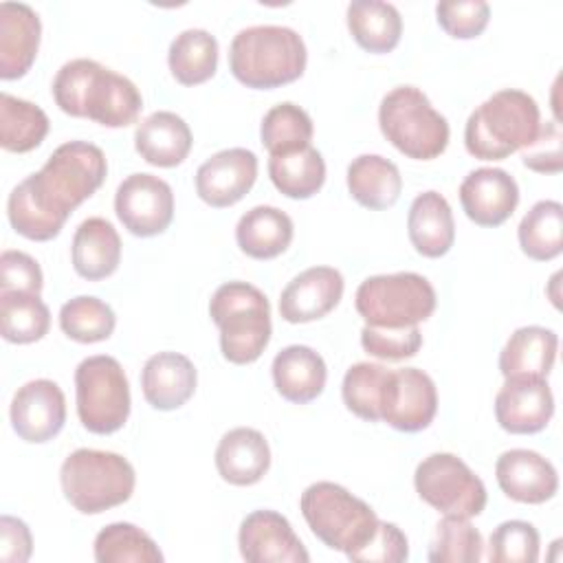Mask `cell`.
<instances>
[{
  "mask_svg": "<svg viewBox=\"0 0 563 563\" xmlns=\"http://www.w3.org/2000/svg\"><path fill=\"white\" fill-rule=\"evenodd\" d=\"M271 372L279 396L295 405L319 398L328 380L323 356L308 345H288L277 352Z\"/></svg>",
  "mask_w": 563,
  "mask_h": 563,
  "instance_id": "obj_24",
  "label": "cell"
},
{
  "mask_svg": "<svg viewBox=\"0 0 563 563\" xmlns=\"http://www.w3.org/2000/svg\"><path fill=\"white\" fill-rule=\"evenodd\" d=\"M361 345L369 356L383 361H405L422 347V332L418 325L407 328H374L363 325Z\"/></svg>",
  "mask_w": 563,
  "mask_h": 563,
  "instance_id": "obj_43",
  "label": "cell"
},
{
  "mask_svg": "<svg viewBox=\"0 0 563 563\" xmlns=\"http://www.w3.org/2000/svg\"><path fill=\"white\" fill-rule=\"evenodd\" d=\"M347 29L363 51L383 55L398 46L402 18L389 2L354 0L347 4Z\"/></svg>",
  "mask_w": 563,
  "mask_h": 563,
  "instance_id": "obj_31",
  "label": "cell"
},
{
  "mask_svg": "<svg viewBox=\"0 0 563 563\" xmlns=\"http://www.w3.org/2000/svg\"><path fill=\"white\" fill-rule=\"evenodd\" d=\"M51 328L48 306L35 292L0 290V334L9 343L26 345L44 339Z\"/></svg>",
  "mask_w": 563,
  "mask_h": 563,
  "instance_id": "obj_34",
  "label": "cell"
},
{
  "mask_svg": "<svg viewBox=\"0 0 563 563\" xmlns=\"http://www.w3.org/2000/svg\"><path fill=\"white\" fill-rule=\"evenodd\" d=\"M438 411L433 378L418 367L391 369L380 400V420L396 431L418 433L427 429Z\"/></svg>",
  "mask_w": 563,
  "mask_h": 563,
  "instance_id": "obj_13",
  "label": "cell"
},
{
  "mask_svg": "<svg viewBox=\"0 0 563 563\" xmlns=\"http://www.w3.org/2000/svg\"><path fill=\"white\" fill-rule=\"evenodd\" d=\"M517 238L523 255L550 262L563 251V207L556 200H539L521 218Z\"/></svg>",
  "mask_w": 563,
  "mask_h": 563,
  "instance_id": "obj_35",
  "label": "cell"
},
{
  "mask_svg": "<svg viewBox=\"0 0 563 563\" xmlns=\"http://www.w3.org/2000/svg\"><path fill=\"white\" fill-rule=\"evenodd\" d=\"M59 484L66 501L75 510L84 515H99L132 497L136 473L119 453L77 449L62 462Z\"/></svg>",
  "mask_w": 563,
  "mask_h": 563,
  "instance_id": "obj_6",
  "label": "cell"
},
{
  "mask_svg": "<svg viewBox=\"0 0 563 563\" xmlns=\"http://www.w3.org/2000/svg\"><path fill=\"white\" fill-rule=\"evenodd\" d=\"M295 235L292 220L286 211L257 205L249 209L235 227V242L240 251L253 260H273L282 255Z\"/></svg>",
  "mask_w": 563,
  "mask_h": 563,
  "instance_id": "obj_29",
  "label": "cell"
},
{
  "mask_svg": "<svg viewBox=\"0 0 563 563\" xmlns=\"http://www.w3.org/2000/svg\"><path fill=\"white\" fill-rule=\"evenodd\" d=\"M389 367L380 365V363H356L352 365L345 376H343V385H341V396L345 407L369 422H378L380 420V400H383V391H385V383L389 376Z\"/></svg>",
  "mask_w": 563,
  "mask_h": 563,
  "instance_id": "obj_40",
  "label": "cell"
},
{
  "mask_svg": "<svg viewBox=\"0 0 563 563\" xmlns=\"http://www.w3.org/2000/svg\"><path fill=\"white\" fill-rule=\"evenodd\" d=\"M521 163L537 174H559L563 167V134L556 121L541 125L539 136L523 150Z\"/></svg>",
  "mask_w": 563,
  "mask_h": 563,
  "instance_id": "obj_46",
  "label": "cell"
},
{
  "mask_svg": "<svg viewBox=\"0 0 563 563\" xmlns=\"http://www.w3.org/2000/svg\"><path fill=\"white\" fill-rule=\"evenodd\" d=\"M46 112L9 92L0 95V145L7 152L24 154L35 150L48 134Z\"/></svg>",
  "mask_w": 563,
  "mask_h": 563,
  "instance_id": "obj_36",
  "label": "cell"
},
{
  "mask_svg": "<svg viewBox=\"0 0 563 563\" xmlns=\"http://www.w3.org/2000/svg\"><path fill=\"white\" fill-rule=\"evenodd\" d=\"M541 130L537 101L517 88L497 90L479 103L464 128L466 152L479 161H504L534 143Z\"/></svg>",
  "mask_w": 563,
  "mask_h": 563,
  "instance_id": "obj_4",
  "label": "cell"
},
{
  "mask_svg": "<svg viewBox=\"0 0 563 563\" xmlns=\"http://www.w3.org/2000/svg\"><path fill=\"white\" fill-rule=\"evenodd\" d=\"M559 336L543 325L517 328L499 352V372L504 378L534 376L545 378L556 361Z\"/></svg>",
  "mask_w": 563,
  "mask_h": 563,
  "instance_id": "obj_28",
  "label": "cell"
},
{
  "mask_svg": "<svg viewBox=\"0 0 563 563\" xmlns=\"http://www.w3.org/2000/svg\"><path fill=\"white\" fill-rule=\"evenodd\" d=\"M343 275L332 266H312L292 277L279 297V314L288 323H310L332 312L343 297Z\"/></svg>",
  "mask_w": 563,
  "mask_h": 563,
  "instance_id": "obj_19",
  "label": "cell"
},
{
  "mask_svg": "<svg viewBox=\"0 0 563 563\" xmlns=\"http://www.w3.org/2000/svg\"><path fill=\"white\" fill-rule=\"evenodd\" d=\"M312 134H314V125L310 114L290 101L273 106L264 114L260 125L262 145L268 150L271 156L288 154L310 145Z\"/></svg>",
  "mask_w": 563,
  "mask_h": 563,
  "instance_id": "obj_38",
  "label": "cell"
},
{
  "mask_svg": "<svg viewBox=\"0 0 563 563\" xmlns=\"http://www.w3.org/2000/svg\"><path fill=\"white\" fill-rule=\"evenodd\" d=\"M407 233L413 249L424 257H442L455 242V222L446 198L433 189L413 198L407 216Z\"/></svg>",
  "mask_w": 563,
  "mask_h": 563,
  "instance_id": "obj_26",
  "label": "cell"
},
{
  "mask_svg": "<svg viewBox=\"0 0 563 563\" xmlns=\"http://www.w3.org/2000/svg\"><path fill=\"white\" fill-rule=\"evenodd\" d=\"M268 176L279 194L292 200L312 198L325 183V161L312 145L271 156Z\"/></svg>",
  "mask_w": 563,
  "mask_h": 563,
  "instance_id": "obj_32",
  "label": "cell"
},
{
  "mask_svg": "<svg viewBox=\"0 0 563 563\" xmlns=\"http://www.w3.org/2000/svg\"><path fill=\"white\" fill-rule=\"evenodd\" d=\"M42 24L24 2H0V77L11 81L29 73L37 57Z\"/></svg>",
  "mask_w": 563,
  "mask_h": 563,
  "instance_id": "obj_21",
  "label": "cell"
},
{
  "mask_svg": "<svg viewBox=\"0 0 563 563\" xmlns=\"http://www.w3.org/2000/svg\"><path fill=\"white\" fill-rule=\"evenodd\" d=\"M271 466L266 438L251 427H235L222 435L216 449V468L233 486L257 484Z\"/></svg>",
  "mask_w": 563,
  "mask_h": 563,
  "instance_id": "obj_23",
  "label": "cell"
},
{
  "mask_svg": "<svg viewBox=\"0 0 563 563\" xmlns=\"http://www.w3.org/2000/svg\"><path fill=\"white\" fill-rule=\"evenodd\" d=\"M383 136L407 158L433 161L449 145V123L416 86L389 90L378 106Z\"/></svg>",
  "mask_w": 563,
  "mask_h": 563,
  "instance_id": "obj_8",
  "label": "cell"
},
{
  "mask_svg": "<svg viewBox=\"0 0 563 563\" xmlns=\"http://www.w3.org/2000/svg\"><path fill=\"white\" fill-rule=\"evenodd\" d=\"M240 554L249 563H308L310 554L290 521L275 510H253L240 523Z\"/></svg>",
  "mask_w": 563,
  "mask_h": 563,
  "instance_id": "obj_15",
  "label": "cell"
},
{
  "mask_svg": "<svg viewBox=\"0 0 563 563\" xmlns=\"http://www.w3.org/2000/svg\"><path fill=\"white\" fill-rule=\"evenodd\" d=\"M44 286L40 264L22 251H2L0 255V290L35 292L40 295Z\"/></svg>",
  "mask_w": 563,
  "mask_h": 563,
  "instance_id": "obj_47",
  "label": "cell"
},
{
  "mask_svg": "<svg viewBox=\"0 0 563 563\" xmlns=\"http://www.w3.org/2000/svg\"><path fill=\"white\" fill-rule=\"evenodd\" d=\"M541 539L530 521L510 519L499 523L488 539L490 563H537Z\"/></svg>",
  "mask_w": 563,
  "mask_h": 563,
  "instance_id": "obj_42",
  "label": "cell"
},
{
  "mask_svg": "<svg viewBox=\"0 0 563 563\" xmlns=\"http://www.w3.org/2000/svg\"><path fill=\"white\" fill-rule=\"evenodd\" d=\"M347 559L356 563H402L409 559V541L396 523L378 521L372 539Z\"/></svg>",
  "mask_w": 563,
  "mask_h": 563,
  "instance_id": "obj_45",
  "label": "cell"
},
{
  "mask_svg": "<svg viewBox=\"0 0 563 563\" xmlns=\"http://www.w3.org/2000/svg\"><path fill=\"white\" fill-rule=\"evenodd\" d=\"M554 416V396L545 378H506L495 396L497 424L515 435L539 433Z\"/></svg>",
  "mask_w": 563,
  "mask_h": 563,
  "instance_id": "obj_17",
  "label": "cell"
},
{
  "mask_svg": "<svg viewBox=\"0 0 563 563\" xmlns=\"http://www.w3.org/2000/svg\"><path fill=\"white\" fill-rule=\"evenodd\" d=\"M33 539L29 526L11 515L0 517V559L4 563H24L31 559Z\"/></svg>",
  "mask_w": 563,
  "mask_h": 563,
  "instance_id": "obj_48",
  "label": "cell"
},
{
  "mask_svg": "<svg viewBox=\"0 0 563 563\" xmlns=\"http://www.w3.org/2000/svg\"><path fill=\"white\" fill-rule=\"evenodd\" d=\"M108 161L88 141L62 143L40 172L26 176L7 200V216L15 233L46 242L59 235L68 216L106 180Z\"/></svg>",
  "mask_w": 563,
  "mask_h": 563,
  "instance_id": "obj_1",
  "label": "cell"
},
{
  "mask_svg": "<svg viewBox=\"0 0 563 563\" xmlns=\"http://www.w3.org/2000/svg\"><path fill=\"white\" fill-rule=\"evenodd\" d=\"M9 418L20 440L31 444H44L64 429V391L55 380L48 378L29 380L13 394Z\"/></svg>",
  "mask_w": 563,
  "mask_h": 563,
  "instance_id": "obj_14",
  "label": "cell"
},
{
  "mask_svg": "<svg viewBox=\"0 0 563 563\" xmlns=\"http://www.w3.org/2000/svg\"><path fill=\"white\" fill-rule=\"evenodd\" d=\"M495 477L501 493L519 504H545L559 490L554 464L530 449L504 451L497 457Z\"/></svg>",
  "mask_w": 563,
  "mask_h": 563,
  "instance_id": "obj_20",
  "label": "cell"
},
{
  "mask_svg": "<svg viewBox=\"0 0 563 563\" xmlns=\"http://www.w3.org/2000/svg\"><path fill=\"white\" fill-rule=\"evenodd\" d=\"M350 196L365 209L383 211L396 205L402 191V176L396 163L380 154H361L347 165Z\"/></svg>",
  "mask_w": 563,
  "mask_h": 563,
  "instance_id": "obj_30",
  "label": "cell"
},
{
  "mask_svg": "<svg viewBox=\"0 0 563 563\" xmlns=\"http://www.w3.org/2000/svg\"><path fill=\"white\" fill-rule=\"evenodd\" d=\"M435 303L431 282L411 271L372 275L361 282L354 295L356 312L365 325L374 328L418 325L433 314Z\"/></svg>",
  "mask_w": 563,
  "mask_h": 563,
  "instance_id": "obj_9",
  "label": "cell"
},
{
  "mask_svg": "<svg viewBox=\"0 0 563 563\" xmlns=\"http://www.w3.org/2000/svg\"><path fill=\"white\" fill-rule=\"evenodd\" d=\"M167 64L178 84H205L218 68V40L205 29H185L172 40Z\"/></svg>",
  "mask_w": 563,
  "mask_h": 563,
  "instance_id": "obj_33",
  "label": "cell"
},
{
  "mask_svg": "<svg viewBox=\"0 0 563 563\" xmlns=\"http://www.w3.org/2000/svg\"><path fill=\"white\" fill-rule=\"evenodd\" d=\"M299 508L312 534L345 556L361 550L380 521L369 504L334 482L310 484L301 493Z\"/></svg>",
  "mask_w": 563,
  "mask_h": 563,
  "instance_id": "obj_7",
  "label": "cell"
},
{
  "mask_svg": "<svg viewBox=\"0 0 563 563\" xmlns=\"http://www.w3.org/2000/svg\"><path fill=\"white\" fill-rule=\"evenodd\" d=\"M484 541L479 530L466 517L444 515L429 545L431 563H475L484 554Z\"/></svg>",
  "mask_w": 563,
  "mask_h": 563,
  "instance_id": "obj_41",
  "label": "cell"
},
{
  "mask_svg": "<svg viewBox=\"0 0 563 563\" xmlns=\"http://www.w3.org/2000/svg\"><path fill=\"white\" fill-rule=\"evenodd\" d=\"M95 561L99 563H161L163 552L154 539L134 523L117 521L95 537Z\"/></svg>",
  "mask_w": 563,
  "mask_h": 563,
  "instance_id": "obj_37",
  "label": "cell"
},
{
  "mask_svg": "<svg viewBox=\"0 0 563 563\" xmlns=\"http://www.w3.org/2000/svg\"><path fill=\"white\" fill-rule=\"evenodd\" d=\"M70 257L79 277L88 282L106 279L119 268L121 238L106 218H86L73 235Z\"/></svg>",
  "mask_w": 563,
  "mask_h": 563,
  "instance_id": "obj_27",
  "label": "cell"
},
{
  "mask_svg": "<svg viewBox=\"0 0 563 563\" xmlns=\"http://www.w3.org/2000/svg\"><path fill=\"white\" fill-rule=\"evenodd\" d=\"M196 383V367L180 352H158L145 361L141 372L143 396L158 411L183 407L194 396Z\"/></svg>",
  "mask_w": 563,
  "mask_h": 563,
  "instance_id": "obj_22",
  "label": "cell"
},
{
  "mask_svg": "<svg viewBox=\"0 0 563 563\" xmlns=\"http://www.w3.org/2000/svg\"><path fill=\"white\" fill-rule=\"evenodd\" d=\"M114 213L136 238L158 235L174 220V191L154 174H130L117 187Z\"/></svg>",
  "mask_w": 563,
  "mask_h": 563,
  "instance_id": "obj_12",
  "label": "cell"
},
{
  "mask_svg": "<svg viewBox=\"0 0 563 563\" xmlns=\"http://www.w3.org/2000/svg\"><path fill=\"white\" fill-rule=\"evenodd\" d=\"M257 180V156L246 147H229L209 156L196 172V194L213 209L240 202Z\"/></svg>",
  "mask_w": 563,
  "mask_h": 563,
  "instance_id": "obj_16",
  "label": "cell"
},
{
  "mask_svg": "<svg viewBox=\"0 0 563 563\" xmlns=\"http://www.w3.org/2000/svg\"><path fill=\"white\" fill-rule=\"evenodd\" d=\"M209 317L220 330V352L233 365H249L271 341V303L249 282H227L209 301Z\"/></svg>",
  "mask_w": 563,
  "mask_h": 563,
  "instance_id": "obj_5",
  "label": "cell"
},
{
  "mask_svg": "<svg viewBox=\"0 0 563 563\" xmlns=\"http://www.w3.org/2000/svg\"><path fill=\"white\" fill-rule=\"evenodd\" d=\"M466 218L479 227L504 224L519 205L517 180L499 167L473 169L460 185Z\"/></svg>",
  "mask_w": 563,
  "mask_h": 563,
  "instance_id": "obj_18",
  "label": "cell"
},
{
  "mask_svg": "<svg viewBox=\"0 0 563 563\" xmlns=\"http://www.w3.org/2000/svg\"><path fill=\"white\" fill-rule=\"evenodd\" d=\"M438 24L455 40L477 37L490 20V7L484 0H457L435 4Z\"/></svg>",
  "mask_w": 563,
  "mask_h": 563,
  "instance_id": "obj_44",
  "label": "cell"
},
{
  "mask_svg": "<svg viewBox=\"0 0 563 563\" xmlns=\"http://www.w3.org/2000/svg\"><path fill=\"white\" fill-rule=\"evenodd\" d=\"M114 310L92 295L73 297L59 308V328L77 343L106 341L114 332Z\"/></svg>",
  "mask_w": 563,
  "mask_h": 563,
  "instance_id": "obj_39",
  "label": "cell"
},
{
  "mask_svg": "<svg viewBox=\"0 0 563 563\" xmlns=\"http://www.w3.org/2000/svg\"><path fill=\"white\" fill-rule=\"evenodd\" d=\"M308 62L301 35L290 26L257 24L242 29L229 48V68L246 88L271 90L297 81Z\"/></svg>",
  "mask_w": 563,
  "mask_h": 563,
  "instance_id": "obj_3",
  "label": "cell"
},
{
  "mask_svg": "<svg viewBox=\"0 0 563 563\" xmlns=\"http://www.w3.org/2000/svg\"><path fill=\"white\" fill-rule=\"evenodd\" d=\"M191 130L183 117L169 110L152 112L136 125L134 147L154 167H176L191 152Z\"/></svg>",
  "mask_w": 563,
  "mask_h": 563,
  "instance_id": "obj_25",
  "label": "cell"
},
{
  "mask_svg": "<svg viewBox=\"0 0 563 563\" xmlns=\"http://www.w3.org/2000/svg\"><path fill=\"white\" fill-rule=\"evenodd\" d=\"M79 422L97 435L119 431L130 416V383L114 356L84 358L75 369Z\"/></svg>",
  "mask_w": 563,
  "mask_h": 563,
  "instance_id": "obj_10",
  "label": "cell"
},
{
  "mask_svg": "<svg viewBox=\"0 0 563 563\" xmlns=\"http://www.w3.org/2000/svg\"><path fill=\"white\" fill-rule=\"evenodd\" d=\"M51 92L62 112L103 128H125L139 119L143 108V97L132 79L88 57L66 62L57 70Z\"/></svg>",
  "mask_w": 563,
  "mask_h": 563,
  "instance_id": "obj_2",
  "label": "cell"
},
{
  "mask_svg": "<svg viewBox=\"0 0 563 563\" xmlns=\"http://www.w3.org/2000/svg\"><path fill=\"white\" fill-rule=\"evenodd\" d=\"M413 486L422 501L453 517H477L488 499L484 482L453 453L427 455L416 466Z\"/></svg>",
  "mask_w": 563,
  "mask_h": 563,
  "instance_id": "obj_11",
  "label": "cell"
}]
</instances>
